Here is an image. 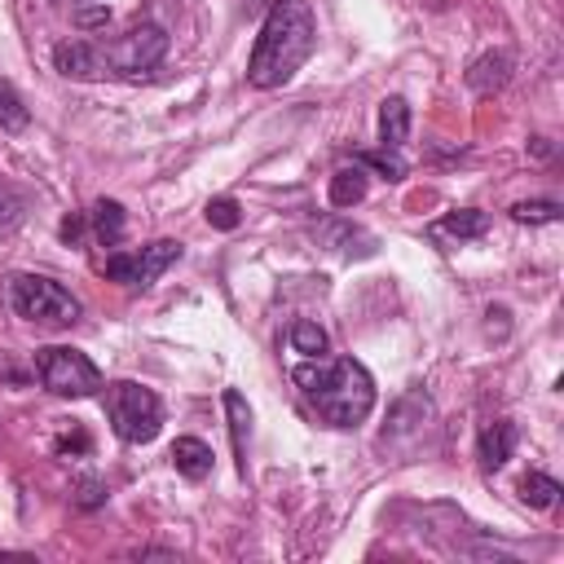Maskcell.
<instances>
[{
  "instance_id": "e0dca14e",
  "label": "cell",
  "mask_w": 564,
  "mask_h": 564,
  "mask_svg": "<svg viewBox=\"0 0 564 564\" xmlns=\"http://www.w3.org/2000/svg\"><path fill=\"white\" fill-rule=\"evenodd\" d=\"M520 498H524L529 507L546 511V507H555V502H560V480H555V476H546V471H529V476L520 480Z\"/></svg>"
},
{
  "instance_id": "ffe728a7",
  "label": "cell",
  "mask_w": 564,
  "mask_h": 564,
  "mask_svg": "<svg viewBox=\"0 0 564 564\" xmlns=\"http://www.w3.org/2000/svg\"><path fill=\"white\" fill-rule=\"evenodd\" d=\"M286 339H291V348L304 352V357H322V352L330 348V339H326V330H322L317 322H295Z\"/></svg>"
},
{
  "instance_id": "9c48e42d",
  "label": "cell",
  "mask_w": 564,
  "mask_h": 564,
  "mask_svg": "<svg viewBox=\"0 0 564 564\" xmlns=\"http://www.w3.org/2000/svg\"><path fill=\"white\" fill-rule=\"evenodd\" d=\"M53 66L66 79H101L97 75V48H93V40H62L53 48Z\"/></svg>"
},
{
  "instance_id": "3957f363",
  "label": "cell",
  "mask_w": 564,
  "mask_h": 564,
  "mask_svg": "<svg viewBox=\"0 0 564 564\" xmlns=\"http://www.w3.org/2000/svg\"><path fill=\"white\" fill-rule=\"evenodd\" d=\"M106 414H110L115 436L128 445H145L163 427V401L137 379H119L106 388Z\"/></svg>"
},
{
  "instance_id": "8992f818",
  "label": "cell",
  "mask_w": 564,
  "mask_h": 564,
  "mask_svg": "<svg viewBox=\"0 0 564 564\" xmlns=\"http://www.w3.org/2000/svg\"><path fill=\"white\" fill-rule=\"evenodd\" d=\"M35 375L53 397H93L101 388V370L93 366V357L62 344H48L35 352Z\"/></svg>"
},
{
  "instance_id": "8fae6325",
  "label": "cell",
  "mask_w": 564,
  "mask_h": 564,
  "mask_svg": "<svg viewBox=\"0 0 564 564\" xmlns=\"http://www.w3.org/2000/svg\"><path fill=\"white\" fill-rule=\"evenodd\" d=\"M172 467L185 476V480H203L212 471V445L198 441V436H176L172 441Z\"/></svg>"
},
{
  "instance_id": "ba28073f",
  "label": "cell",
  "mask_w": 564,
  "mask_h": 564,
  "mask_svg": "<svg viewBox=\"0 0 564 564\" xmlns=\"http://www.w3.org/2000/svg\"><path fill=\"white\" fill-rule=\"evenodd\" d=\"M511 66H516V57H511L507 48L480 53V57L471 62V70H467V88H471V93H480V97H489L494 88H502V84L511 79Z\"/></svg>"
},
{
  "instance_id": "7c38bea8",
  "label": "cell",
  "mask_w": 564,
  "mask_h": 564,
  "mask_svg": "<svg viewBox=\"0 0 564 564\" xmlns=\"http://www.w3.org/2000/svg\"><path fill=\"white\" fill-rule=\"evenodd\" d=\"M405 137H410V101L405 97H383L379 101V141H383V150L405 145Z\"/></svg>"
},
{
  "instance_id": "9a60e30c",
  "label": "cell",
  "mask_w": 564,
  "mask_h": 564,
  "mask_svg": "<svg viewBox=\"0 0 564 564\" xmlns=\"http://www.w3.org/2000/svg\"><path fill=\"white\" fill-rule=\"evenodd\" d=\"M427 414H432V401H427L423 392H405V397L392 405V414H388V436H405V432H414Z\"/></svg>"
},
{
  "instance_id": "f546056e",
  "label": "cell",
  "mask_w": 564,
  "mask_h": 564,
  "mask_svg": "<svg viewBox=\"0 0 564 564\" xmlns=\"http://www.w3.org/2000/svg\"><path fill=\"white\" fill-rule=\"evenodd\" d=\"M269 4H273V0H269Z\"/></svg>"
},
{
  "instance_id": "30bf717a",
  "label": "cell",
  "mask_w": 564,
  "mask_h": 564,
  "mask_svg": "<svg viewBox=\"0 0 564 564\" xmlns=\"http://www.w3.org/2000/svg\"><path fill=\"white\" fill-rule=\"evenodd\" d=\"M516 441H520L516 423H511V419H494V423L480 432V463H485L489 471H498V467L516 454Z\"/></svg>"
},
{
  "instance_id": "7402d4cb",
  "label": "cell",
  "mask_w": 564,
  "mask_h": 564,
  "mask_svg": "<svg viewBox=\"0 0 564 564\" xmlns=\"http://www.w3.org/2000/svg\"><path fill=\"white\" fill-rule=\"evenodd\" d=\"M317 242H322V247H335V251H344V256H352L348 242H366V247H370V238H366L361 229H352V225H335V220L317 225Z\"/></svg>"
},
{
  "instance_id": "4316f807",
  "label": "cell",
  "mask_w": 564,
  "mask_h": 564,
  "mask_svg": "<svg viewBox=\"0 0 564 564\" xmlns=\"http://www.w3.org/2000/svg\"><path fill=\"white\" fill-rule=\"evenodd\" d=\"M84 225H88V216H66V220H62V225H57V234H62V238H66V242H75V238H79V234H84Z\"/></svg>"
},
{
  "instance_id": "d6986e66",
  "label": "cell",
  "mask_w": 564,
  "mask_h": 564,
  "mask_svg": "<svg viewBox=\"0 0 564 564\" xmlns=\"http://www.w3.org/2000/svg\"><path fill=\"white\" fill-rule=\"evenodd\" d=\"M441 229H445L449 238H480V234L489 229V216L476 212V207H458V212H449V216L441 220Z\"/></svg>"
},
{
  "instance_id": "5bb4252c",
  "label": "cell",
  "mask_w": 564,
  "mask_h": 564,
  "mask_svg": "<svg viewBox=\"0 0 564 564\" xmlns=\"http://www.w3.org/2000/svg\"><path fill=\"white\" fill-rule=\"evenodd\" d=\"M88 229L97 234L101 247H119L123 238V203L119 198H97L88 212Z\"/></svg>"
},
{
  "instance_id": "277c9868",
  "label": "cell",
  "mask_w": 564,
  "mask_h": 564,
  "mask_svg": "<svg viewBox=\"0 0 564 564\" xmlns=\"http://www.w3.org/2000/svg\"><path fill=\"white\" fill-rule=\"evenodd\" d=\"M9 304H13L18 317H26L35 326H70V322H79V300L62 282H53L44 273H13L9 278Z\"/></svg>"
},
{
  "instance_id": "603a6c76",
  "label": "cell",
  "mask_w": 564,
  "mask_h": 564,
  "mask_svg": "<svg viewBox=\"0 0 564 564\" xmlns=\"http://www.w3.org/2000/svg\"><path fill=\"white\" fill-rule=\"evenodd\" d=\"M357 163H361V167H375V172L388 176V181H401V176H405V163H401L397 154H388V150H366V154H357Z\"/></svg>"
},
{
  "instance_id": "4fadbf2b",
  "label": "cell",
  "mask_w": 564,
  "mask_h": 564,
  "mask_svg": "<svg viewBox=\"0 0 564 564\" xmlns=\"http://www.w3.org/2000/svg\"><path fill=\"white\" fill-rule=\"evenodd\" d=\"M225 414H229V436H234V454L238 467L247 471V441H251V405L238 388H225Z\"/></svg>"
},
{
  "instance_id": "6da1fadb",
  "label": "cell",
  "mask_w": 564,
  "mask_h": 564,
  "mask_svg": "<svg viewBox=\"0 0 564 564\" xmlns=\"http://www.w3.org/2000/svg\"><path fill=\"white\" fill-rule=\"evenodd\" d=\"M313 44H317V18H313L308 0H273L264 26L256 35L247 79L256 88H282L308 62Z\"/></svg>"
},
{
  "instance_id": "2e32d148",
  "label": "cell",
  "mask_w": 564,
  "mask_h": 564,
  "mask_svg": "<svg viewBox=\"0 0 564 564\" xmlns=\"http://www.w3.org/2000/svg\"><path fill=\"white\" fill-rule=\"evenodd\" d=\"M366 198V167L352 163V167H339L330 176V207H352Z\"/></svg>"
},
{
  "instance_id": "d4e9b609",
  "label": "cell",
  "mask_w": 564,
  "mask_h": 564,
  "mask_svg": "<svg viewBox=\"0 0 564 564\" xmlns=\"http://www.w3.org/2000/svg\"><path fill=\"white\" fill-rule=\"evenodd\" d=\"M110 22V9L106 4H75V26L79 31H97Z\"/></svg>"
},
{
  "instance_id": "ac0fdd59",
  "label": "cell",
  "mask_w": 564,
  "mask_h": 564,
  "mask_svg": "<svg viewBox=\"0 0 564 564\" xmlns=\"http://www.w3.org/2000/svg\"><path fill=\"white\" fill-rule=\"evenodd\" d=\"M31 123V110H26V101L18 97V88L0 75V128H9V132H22Z\"/></svg>"
},
{
  "instance_id": "44dd1931",
  "label": "cell",
  "mask_w": 564,
  "mask_h": 564,
  "mask_svg": "<svg viewBox=\"0 0 564 564\" xmlns=\"http://www.w3.org/2000/svg\"><path fill=\"white\" fill-rule=\"evenodd\" d=\"M511 220H516V225H551V220H560V203H555V198L516 203V207H511Z\"/></svg>"
},
{
  "instance_id": "cb8c5ba5",
  "label": "cell",
  "mask_w": 564,
  "mask_h": 564,
  "mask_svg": "<svg viewBox=\"0 0 564 564\" xmlns=\"http://www.w3.org/2000/svg\"><path fill=\"white\" fill-rule=\"evenodd\" d=\"M238 220H242V212H238L234 198H212L207 203V225L212 229H225L229 234V229H238Z\"/></svg>"
},
{
  "instance_id": "5b68a950",
  "label": "cell",
  "mask_w": 564,
  "mask_h": 564,
  "mask_svg": "<svg viewBox=\"0 0 564 564\" xmlns=\"http://www.w3.org/2000/svg\"><path fill=\"white\" fill-rule=\"evenodd\" d=\"M93 48H97V75L101 79L106 75H145V70H154L163 62L167 31L159 22H141V26L123 31V35H115L110 44L93 40Z\"/></svg>"
},
{
  "instance_id": "7a4b0ae2",
  "label": "cell",
  "mask_w": 564,
  "mask_h": 564,
  "mask_svg": "<svg viewBox=\"0 0 564 564\" xmlns=\"http://www.w3.org/2000/svg\"><path fill=\"white\" fill-rule=\"evenodd\" d=\"M291 379L313 401V410L335 427H357L375 410V379L352 357H308L291 370Z\"/></svg>"
},
{
  "instance_id": "484cf974",
  "label": "cell",
  "mask_w": 564,
  "mask_h": 564,
  "mask_svg": "<svg viewBox=\"0 0 564 564\" xmlns=\"http://www.w3.org/2000/svg\"><path fill=\"white\" fill-rule=\"evenodd\" d=\"M75 502H79V507H101V502H106V485H101V480H79Z\"/></svg>"
},
{
  "instance_id": "83f0119b",
  "label": "cell",
  "mask_w": 564,
  "mask_h": 564,
  "mask_svg": "<svg viewBox=\"0 0 564 564\" xmlns=\"http://www.w3.org/2000/svg\"><path fill=\"white\" fill-rule=\"evenodd\" d=\"M70 449H75V454H84V449H88V436H84L79 427H75L70 436H62V441H57V454H70Z\"/></svg>"
},
{
  "instance_id": "52a82bcc",
  "label": "cell",
  "mask_w": 564,
  "mask_h": 564,
  "mask_svg": "<svg viewBox=\"0 0 564 564\" xmlns=\"http://www.w3.org/2000/svg\"><path fill=\"white\" fill-rule=\"evenodd\" d=\"M176 260H181V242H176V238H154V242H145L141 251H115V256L106 260V278L145 291V286H154L159 273H167Z\"/></svg>"
},
{
  "instance_id": "f1b7e54d",
  "label": "cell",
  "mask_w": 564,
  "mask_h": 564,
  "mask_svg": "<svg viewBox=\"0 0 564 564\" xmlns=\"http://www.w3.org/2000/svg\"><path fill=\"white\" fill-rule=\"evenodd\" d=\"M79 4H106V0H79Z\"/></svg>"
}]
</instances>
